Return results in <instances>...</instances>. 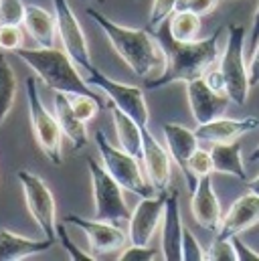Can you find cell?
<instances>
[{"label":"cell","mask_w":259,"mask_h":261,"mask_svg":"<svg viewBox=\"0 0 259 261\" xmlns=\"http://www.w3.org/2000/svg\"><path fill=\"white\" fill-rule=\"evenodd\" d=\"M152 35L164 51L166 65L160 75H156L154 79H146V89H158L170 83H189L193 79L204 77V73L217 63L221 29L206 39L180 43L170 35L168 20H164L156 31H152Z\"/></svg>","instance_id":"cell-1"},{"label":"cell","mask_w":259,"mask_h":261,"mask_svg":"<svg viewBox=\"0 0 259 261\" xmlns=\"http://www.w3.org/2000/svg\"><path fill=\"white\" fill-rule=\"evenodd\" d=\"M87 14L93 18V22L106 33L116 53L126 61V65L142 79H150L152 73L164 69L166 57L162 47L158 45L156 37L148 29H128L106 14L97 12L95 8H87ZM162 73V71H160Z\"/></svg>","instance_id":"cell-2"},{"label":"cell","mask_w":259,"mask_h":261,"mask_svg":"<svg viewBox=\"0 0 259 261\" xmlns=\"http://www.w3.org/2000/svg\"><path fill=\"white\" fill-rule=\"evenodd\" d=\"M14 55L31 67L37 77L53 91H63L69 95H89L99 99L103 106L106 99L93 91V85L87 83V79L81 77L77 71L75 61L57 47H37V49H16Z\"/></svg>","instance_id":"cell-3"},{"label":"cell","mask_w":259,"mask_h":261,"mask_svg":"<svg viewBox=\"0 0 259 261\" xmlns=\"http://www.w3.org/2000/svg\"><path fill=\"white\" fill-rule=\"evenodd\" d=\"M95 146H97L103 168L124 187V191H130L140 196L156 195L146 172L138 164V158L128 154L124 148H116L101 130L95 132Z\"/></svg>","instance_id":"cell-4"},{"label":"cell","mask_w":259,"mask_h":261,"mask_svg":"<svg viewBox=\"0 0 259 261\" xmlns=\"http://www.w3.org/2000/svg\"><path fill=\"white\" fill-rule=\"evenodd\" d=\"M221 73L225 77L227 95L233 103L243 106L249 97V69L245 65V27L229 24L227 27V45L221 55Z\"/></svg>","instance_id":"cell-5"},{"label":"cell","mask_w":259,"mask_h":261,"mask_svg":"<svg viewBox=\"0 0 259 261\" xmlns=\"http://www.w3.org/2000/svg\"><path fill=\"white\" fill-rule=\"evenodd\" d=\"M27 101H29V116H31V126L37 140V146L43 150V154L49 158L51 164L61 166L63 164V132L53 114L43 106L39 89H37V79L29 77L27 79Z\"/></svg>","instance_id":"cell-6"},{"label":"cell","mask_w":259,"mask_h":261,"mask_svg":"<svg viewBox=\"0 0 259 261\" xmlns=\"http://www.w3.org/2000/svg\"><path fill=\"white\" fill-rule=\"evenodd\" d=\"M87 168L91 174L93 200H95V219L110 223H128L132 213L126 206L124 187L101 166L97 160L87 158Z\"/></svg>","instance_id":"cell-7"},{"label":"cell","mask_w":259,"mask_h":261,"mask_svg":"<svg viewBox=\"0 0 259 261\" xmlns=\"http://www.w3.org/2000/svg\"><path fill=\"white\" fill-rule=\"evenodd\" d=\"M16 178L22 187L24 202L33 221L37 223V227L45 237L57 241V204L47 182L41 176L33 174L31 170H18Z\"/></svg>","instance_id":"cell-8"},{"label":"cell","mask_w":259,"mask_h":261,"mask_svg":"<svg viewBox=\"0 0 259 261\" xmlns=\"http://www.w3.org/2000/svg\"><path fill=\"white\" fill-rule=\"evenodd\" d=\"M87 83L97 87L116 108H120L124 114H128L132 120H136L142 128H148V120H150V112H148V103L144 97V91L136 85H128L122 81H116L108 75H103L97 67L93 65L89 71Z\"/></svg>","instance_id":"cell-9"},{"label":"cell","mask_w":259,"mask_h":261,"mask_svg":"<svg viewBox=\"0 0 259 261\" xmlns=\"http://www.w3.org/2000/svg\"><path fill=\"white\" fill-rule=\"evenodd\" d=\"M55 6V20H57V33L61 37V45L67 51V55L75 61V65L83 67L85 71H89L93 63L89 57V47H87V39L85 33L73 12V8L69 6L67 0H53Z\"/></svg>","instance_id":"cell-10"},{"label":"cell","mask_w":259,"mask_h":261,"mask_svg":"<svg viewBox=\"0 0 259 261\" xmlns=\"http://www.w3.org/2000/svg\"><path fill=\"white\" fill-rule=\"evenodd\" d=\"M166 198H168V191L156 193L152 196H142V200L136 204L128 221V237L134 245H150V241L154 239V233L162 225Z\"/></svg>","instance_id":"cell-11"},{"label":"cell","mask_w":259,"mask_h":261,"mask_svg":"<svg viewBox=\"0 0 259 261\" xmlns=\"http://www.w3.org/2000/svg\"><path fill=\"white\" fill-rule=\"evenodd\" d=\"M65 223H71V225H75L77 229H81L85 233L93 255L116 251L128 241V237L120 229V225L110 223V221H99V219H91L89 221V219H83L79 215H67Z\"/></svg>","instance_id":"cell-12"},{"label":"cell","mask_w":259,"mask_h":261,"mask_svg":"<svg viewBox=\"0 0 259 261\" xmlns=\"http://www.w3.org/2000/svg\"><path fill=\"white\" fill-rule=\"evenodd\" d=\"M170 152L164 148L148 128H144V142H142V162H144V172L154 187L156 193L170 191V180H172V166H170Z\"/></svg>","instance_id":"cell-13"},{"label":"cell","mask_w":259,"mask_h":261,"mask_svg":"<svg viewBox=\"0 0 259 261\" xmlns=\"http://www.w3.org/2000/svg\"><path fill=\"white\" fill-rule=\"evenodd\" d=\"M187 97H189L191 114L196 124H206L211 120L221 118L231 101L227 93H219L211 89L204 77H198L187 83Z\"/></svg>","instance_id":"cell-14"},{"label":"cell","mask_w":259,"mask_h":261,"mask_svg":"<svg viewBox=\"0 0 259 261\" xmlns=\"http://www.w3.org/2000/svg\"><path fill=\"white\" fill-rule=\"evenodd\" d=\"M162 259L164 261H183V219H180V204L178 193L168 191V198L164 204L162 217Z\"/></svg>","instance_id":"cell-15"},{"label":"cell","mask_w":259,"mask_h":261,"mask_svg":"<svg viewBox=\"0 0 259 261\" xmlns=\"http://www.w3.org/2000/svg\"><path fill=\"white\" fill-rule=\"evenodd\" d=\"M191 195H193L191 211H193L194 221L206 231H219V227H221V202L213 191L211 176L198 178L196 189Z\"/></svg>","instance_id":"cell-16"},{"label":"cell","mask_w":259,"mask_h":261,"mask_svg":"<svg viewBox=\"0 0 259 261\" xmlns=\"http://www.w3.org/2000/svg\"><path fill=\"white\" fill-rule=\"evenodd\" d=\"M259 221V195L255 193H247V195L239 196L229 213L221 219V227L217 231V235L221 237H233V235H239L241 231L253 227Z\"/></svg>","instance_id":"cell-17"},{"label":"cell","mask_w":259,"mask_h":261,"mask_svg":"<svg viewBox=\"0 0 259 261\" xmlns=\"http://www.w3.org/2000/svg\"><path fill=\"white\" fill-rule=\"evenodd\" d=\"M259 126L257 118H243V120H231V118H217L206 124L196 126V138L198 142H209V144H221V142H233L245 136L247 132L255 130Z\"/></svg>","instance_id":"cell-18"},{"label":"cell","mask_w":259,"mask_h":261,"mask_svg":"<svg viewBox=\"0 0 259 261\" xmlns=\"http://www.w3.org/2000/svg\"><path fill=\"white\" fill-rule=\"evenodd\" d=\"M55 245V239H31L16 235L8 229H0V261H20L39 253L49 251Z\"/></svg>","instance_id":"cell-19"},{"label":"cell","mask_w":259,"mask_h":261,"mask_svg":"<svg viewBox=\"0 0 259 261\" xmlns=\"http://www.w3.org/2000/svg\"><path fill=\"white\" fill-rule=\"evenodd\" d=\"M162 134H164V142H166V148L170 152V158L183 170V174L187 178V174H189V158L198 148L196 134H194V130H189L187 126H180V124H166L162 128Z\"/></svg>","instance_id":"cell-20"},{"label":"cell","mask_w":259,"mask_h":261,"mask_svg":"<svg viewBox=\"0 0 259 261\" xmlns=\"http://www.w3.org/2000/svg\"><path fill=\"white\" fill-rule=\"evenodd\" d=\"M55 118L61 126L63 136H67L73 144V150H81L87 146V128H85V122H81L75 112H73V106H71V95L63 93V91H57L55 99Z\"/></svg>","instance_id":"cell-21"},{"label":"cell","mask_w":259,"mask_h":261,"mask_svg":"<svg viewBox=\"0 0 259 261\" xmlns=\"http://www.w3.org/2000/svg\"><path fill=\"white\" fill-rule=\"evenodd\" d=\"M211 158H213V170L215 172L235 176L243 182L249 180L247 170H245V162H243V154H241V144L237 140L213 144Z\"/></svg>","instance_id":"cell-22"},{"label":"cell","mask_w":259,"mask_h":261,"mask_svg":"<svg viewBox=\"0 0 259 261\" xmlns=\"http://www.w3.org/2000/svg\"><path fill=\"white\" fill-rule=\"evenodd\" d=\"M24 27H27L29 35L33 37V41L39 47H55L57 20L49 10H45V8L37 6V4H27Z\"/></svg>","instance_id":"cell-23"},{"label":"cell","mask_w":259,"mask_h":261,"mask_svg":"<svg viewBox=\"0 0 259 261\" xmlns=\"http://www.w3.org/2000/svg\"><path fill=\"white\" fill-rule=\"evenodd\" d=\"M108 108L112 110V118H114V126H116V136H118L120 148H124L134 158L142 160L144 128L136 120H132L128 114H124L120 108H116L112 101L108 103Z\"/></svg>","instance_id":"cell-24"},{"label":"cell","mask_w":259,"mask_h":261,"mask_svg":"<svg viewBox=\"0 0 259 261\" xmlns=\"http://www.w3.org/2000/svg\"><path fill=\"white\" fill-rule=\"evenodd\" d=\"M170 35L180 43H191L198 39L200 33V16L191 10H174L168 18Z\"/></svg>","instance_id":"cell-25"},{"label":"cell","mask_w":259,"mask_h":261,"mask_svg":"<svg viewBox=\"0 0 259 261\" xmlns=\"http://www.w3.org/2000/svg\"><path fill=\"white\" fill-rule=\"evenodd\" d=\"M16 97V75L8 59L0 53V126L4 124L8 112L12 110Z\"/></svg>","instance_id":"cell-26"},{"label":"cell","mask_w":259,"mask_h":261,"mask_svg":"<svg viewBox=\"0 0 259 261\" xmlns=\"http://www.w3.org/2000/svg\"><path fill=\"white\" fill-rule=\"evenodd\" d=\"M213 170V158H211V150H202V148H196L193 152V156L189 158V174H187V187H189V193H193L196 189V182L198 178L202 176H211Z\"/></svg>","instance_id":"cell-27"},{"label":"cell","mask_w":259,"mask_h":261,"mask_svg":"<svg viewBox=\"0 0 259 261\" xmlns=\"http://www.w3.org/2000/svg\"><path fill=\"white\" fill-rule=\"evenodd\" d=\"M71 106H73V112L75 116L81 120V122H91L95 118V114L103 108V103L95 97H89V95H71Z\"/></svg>","instance_id":"cell-28"},{"label":"cell","mask_w":259,"mask_h":261,"mask_svg":"<svg viewBox=\"0 0 259 261\" xmlns=\"http://www.w3.org/2000/svg\"><path fill=\"white\" fill-rule=\"evenodd\" d=\"M206 261H237V253H235L231 237L217 235L211 247L206 249Z\"/></svg>","instance_id":"cell-29"},{"label":"cell","mask_w":259,"mask_h":261,"mask_svg":"<svg viewBox=\"0 0 259 261\" xmlns=\"http://www.w3.org/2000/svg\"><path fill=\"white\" fill-rule=\"evenodd\" d=\"M178 6V0H154L152 2V12H150V18H148V24L146 29L152 33L156 31L164 20L170 18V14L176 10Z\"/></svg>","instance_id":"cell-30"},{"label":"cell","mask_w":259,"mask_h":261,"mask_svg":"<svg viewBox=\"0 0 259 261\" xmlns=\"http://www.w3.org/2000/svg\"><path fill=\"white\" fill-rule=\"evenodd\" d=\"M27 4L22 0H0V24H20L24 22Z\"/></svg>","instance_id":"cell-31"},{"label":"cell","mask_w":259,"mask_h":261,"mask_svg":"<svg viewBox=\"0 0 259 261\" xmlns=\"http://www.w3.org/2000/svg\"><path fill=\"white\" fill-rule=\"evenodd\" d=\"M206 251L198 245L196 237L189 227L183 229V261H204Z\"/></svg>","instance_id":"cell-32"},{"label":"cell","mask_w":259,"mask_h":261,"mask_svg":"<svg viewBox=\"0 0 259 261\" xmlns=\"http://www.w3.org/2000/svg\"><path fill=\"white\" fill-rule=\"evenodd\" d=\"M22 45V33L18 24H0V49L4 51H16Z\"/></svg>","instance_id":"cell-33"},{"label":"cell","mask_w":259,"mask_h":261,"mask_svg":"<svg viewBox=\"0 0 259 261\" xmlns=\"http://www.w3.org/2000/svg\"><path fill=\"white\" fill-rule=\"evenodd\" d=\"M57 239H59V243L63 245V249L69 253V257L75 261H95V255H89V253H85V251H81L73 241H71V237L67 235V229H65V225H57Z\"/></svg>","instance_id":"cell-34"},{"label":"cell","mask_w":259,"mask_h":261,"mask_svg":"<svg viewBox=\"0 0 259 261\" xmlns=\"http://www.w3.org/2000/svg\"><path fill=\"white\" fill-rule=\"evenodd\" d=\"M156 249H152L150 245H134L128 249H124L120 255H118V261H154L156 259Z\"/></svg>","instance_id":"cell-35"},{"label":"cell","mask_w":259,"mask_h":261,"mask_svg":"<svg viewBox=\"0 0 259 261\" xmlns=\"http://www.w3.org/2000/svg\"><path fill=\"white\" fill-rule=\"evenodd\" d=\"M217 4L219 0H178L176 10H191L198 16H204V14H211Z\"/></svg>","instance_id":"cell-36"},{"label":"cell","mask_w":259,"mask_h":261,"mask_svg":"<svg viewBox=\"0 0 259 261\" xmlns=\"http://www.w3.org/2000/svg\"><path fill=\"white\" fill-rule=\"evenodd\" d=\"M231 241H233V247H235V253H237V259L239 261H259L257 251L251 249L247 243H243V241L239 239V235H233Z\"/></svg>","instance_id":"cell-37"},{"label":"cell","mask_w":259,"mask_h":261,"mask_svg":"<svg viewBox=\"0 0 259 261\" xmlns=\"http://www.w3.org/2000/svg\"><path fill=\"white\" fill-rule=\"evenodd\" d=\"M204 81L211 89L219 91V93H227V85H225V77L221 73L219 67H211L206 73H204Z\"/></svg>","instance_id":"cell-38"},{"label":"cell","mask_w":259,"mask_h":261,"mask_svg":"<svg viewBox=\"0 0 259 261\" xmlns=\"http://www.w3.org/2000/svg\"><path fill=\"white\" fill-rule=\"evenodd\" d=\"M249 85H251V87L259 85V43H257V47H255L251 65H249Z\"/></svg>","instance_id":"cell-39"},{"label":"cell","mask_w":259,"mask_h":261,"mask_svg":"<svg viewBox=\"0 0 259 261\" xmlns=\"http://www.w3.org/2000/svg\"><path fill=\"white\" fill-rule=\"evenodd\" d=\"M259 43V8L253 16V24H251V47H257Z\"/></svg>","instance_id":"cell-40"},{"label":"cell","mask_w":259,"mask_h":261,"mask_svg":"<svg viewBox=\"0 0 259 261\" xmlns=\"http://www.w3.org/2000/svg\"><path fill=\"white\" fill-rule=\"evenodd\" d=\"M247 187H249V191H251V193L259 195V176L257 178H253V180H247Z\"/></svg>","instance_id":"cell-41"},{"label":"cell","mask_w":259,"mask_h":261,"mask_svg":"<svg viewBox=\"0 0 259 261\" xmlns=\"http://www.w3.org/2000/svg\"><path fill=\"white\" fill-rule=\"evenodd\" d=\"M257 160H259V146L251 152V162H257Z\"/></svg>","instance_id":"cell-42"},{"label":"cell","mask_w":259,"mask_h":261,"mask_svg":"<svg viewBox=\"0 0 259 261\" xmlns=\"http://www.w3.org/2000/svg\"><path fill=\"white\" fill-rule=\"evenodd\" d=\"M83 2H87V0H83Z\"/></svg>","instance_id":"cell-43"}]
</instances>
